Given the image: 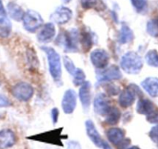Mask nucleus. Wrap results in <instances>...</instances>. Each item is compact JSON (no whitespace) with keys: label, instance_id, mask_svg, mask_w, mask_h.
Listing matches in <instances>:
<instances>
[{"label":"nucleus","instance_id":"obj_28","mask_svg":"<svg viewBox=\"0 0 158 149\" xmlns=\"http://www.w3.org/2000/svg\"><path fill=\"white\" fill-rule=\"evenodd\" d=\"M130 2L137 12H142L147 6L146 0H130Z\"/></svg>","mask_w":158,"mask_h":149},{"label":"nucleus","instance_id":"obj_8","mask_svg":"<svg viewBox=\"0 0 158 149\" xmlns=\"http://www.w3.org/2000/svg\"><path fill=\"white\" fill-rule=\"evenodd\" d=\"M109 54L104 49H95L90 54V61L98 69L106 68L109 62Z\"/></svg>","mask_w":158,"mask_h":149},{"label":"nucleus","instance_id":"obj_3","mask_svg":"<svg viewBox=\"0 0 158 149\" xmlns=\"http://www.w3.org/2000/svg\"><path fill=\"white\" fill-rule=\"evenodd\" d=\"M58 40L60 46L63 47L67 52H76L78 50L80 34L76 29H71L62 33Z\"/></svg>","mask_w":158,"mask_h":149},{"label":"nucleus","instance_id":"obj_24","mask_svg":"<svg viewBox=\"0 0 158 149\" xmlns=\"http://www.w3.org/2000/svg\"><path fill=\"white\" fill-rule=\"evenodd\" d=\"M146 62L152 67H158V52L156 50H150L146 54Z\"/></svg>","mask_w":158,"mask_h":149},{"label":"nucleus","instance_id":"obj_19","mask_svg":"<svg viewBox=\"0 0 158 149\" xmlns=\"http://www.w3.org/2000/svg\"><path fill=\"white\" fill-rule=\"evenodd\" d=\"M106 135L111 143L114 144H120L123 141L125 133L122 129L114 127V128L109 129L106 132Z\"/></svg>","mask_w":158,"mask_h":149},{"label":"nucleus","instance_id":"obj_13","mask_svg":"<svg viewBox=\"0 0 158 149\" xmlns=\"http://www.w3.org/2000/svg\"><path fill=\"white\" fill-rule=\"evenodd\" d=\"M110 107L109 100H107L106 96L102 93L96 95L94 100V110L96 114L106 116Z\"/></svg>","mask_w":158,"mask_h":149},{"label":"nucleus","instance_id":"obj_22","mask_svg":"<svg viewBox=\"0 0 158 149\" xmlns=\"http://www.w3.org/2000/svg\"><path fill=\"white\" fill-rule=\"evenodd\" d=\"M12 31V24L6 16H0V37L7 38Z\"/></svg>","mask_w":158,"mask_h":149},{"label":"nucleus","instance_id":"obj_6","mask_svg":"<svg viewBox=\"0 0 158 149\" xmlns=\"http://www.w3.org/2000/svg\"><path fill=\"white\" fill-rule=\"evenodd\" d=\"M101 71H98L96 79L98 83H107V82L115 81L122 79L123 74L120 69L116 65H111L109 67L100 69Z\"/></svg>","mask_w":158,"mask_h":149},{"label":"nucleus","instance_id":"obj_29","mask_svg":"<svg viewBox=\"0 0 158 149\" xmlns=\"http://www.w3.org/2000/svg\"><path fill=\"white\" fill-rule=\"evenodd\" d=\"M98 0H81V6L85 10H89L93 8L97 4Z\"/></svg>","mask_w":158,"mask_h":149},{"label":"nucleus","instance_id":"obj_12","mask_svg":"<svg viewBox=\"0 0 158 149\" xmlns=\"http://www.w3.org/2000/svg\"><path fill=\"white\" fill-rule=\"evenodd\" d=\"M56 35L55 26L53 23H48L41 27L37 33V40L40 43L51 42Z\"/></svg>","mask_w":158,"mask_h":149},{"label":"nucleus","instance_id":"obj_35","mask_svg":"<svg viewBox=\"0 0 158 149\" xmlns=\"http://www.w3.org/2000/svg\"><path fill=\"white\" fill-rule=\"evenodd\" d=\"M68 149H81V146L75 141H70L68 144Z\"/></svg>","mask_w":158,"mask_h":149},{"label":"nucleus","instance_id":"obj_41","mask_svg":"<svg viewBox=\"0 0 158 149\" xmlns=\"http://www.w3.org/2000/svg\"><path fill=\"white\" fill-rule=\"evenodd\" d=\"M156 22H157V23H158V19H157V20H156Z\"/></svg>","mask_w":158,"mask_h":149},{"label":"nucleus","instance_id":"obj_16","mask_svg":"<svg viewBox=\"0 0 158 149\" xmlns=\"http://www.w3.org/2000/svg\"><path fill=\"white\" fill-rule=\"evenodd\" d=\"M143 89L152 97H158V79L148 77L141 83Z\"/></svg>","mask_w":158,"mask_h":149},{"label":"nucleus","instance_id":"obj_31","mask_svg":"<svg viewBox=\"0 0 158 149\" xmlns=\"http://www.w3.org/2000/svg\"><path fill=\"white\" fill-rule=\"evenodd\" d=\"M149 136L153 142L158 143V124L152 127L149 133Z\"/></svg>","mask_w":158,"mask_h":149},{"label":"nucleus","instance_id":"obj_33","mask_svg":"<svg viewBox=\"0 0 158 149\" xmlns=\"http://www.w3.org/2000/svg\"><path fill=\"white\" fill-rule=\"evenodd\" d=\"M11 105L10 100L6 96L0 94V107H7Z\"/></svg>","mask_w":158,"mask_h":149},{"label":"nucleus","instance_id":"obj_30","mask_svg":"<svg viewBox=\"0 0 158 149\" xmlns=\"http://www.w3.org/2000/svg\"><path fill=\"white\" fill-rule=\"evenodd\" d=\"M147 121L150 124H158V109H155L154 110L147 116Z\"/></svg>","mask_w":158,"mask_h":149},{"label":"nucleus","instance_id":"obj_4","mask_svg":"<svg viewBox=\"0 0 158 149\" xmlns=\"http://www.w3.org/2000/svg\"><path fill=\"white\" fill-rule=\"evenodd\" d=\"M23 23L24 28L27 31L33 33L43 26L44 19L39 13L30 10L24 13Z\"/></svg>","mask_w":158,"mask_h":149},{"label":"nucleus","instance_id":"obj_38","mask_svg":"<svg viewBox=\"0 0 158 149\" xmlns=\"http://www.w3.org/2000/svg\"><path fill=\"white\" fill-rule=\"evenodd\" d=\"M128 149H140V148H139V147H137V146H133V147H130V148Z\"/></svg>","mask_w":158,"mask_h":149},{"label":"nucleus","instance_id":"obj_10","mask_svg":"<svg viewBox=\"0 0 158 149\" xmlns=\"http://www.w3.org/2000/svg\"><path fill=\"white\" fill-rule=\"evenodd\" d=\"M73 13L69 8L64 6H60L55 10V11L51 15V19L54 23L62 25L69 22L72 18Z\"/></svg>","mask_w":158,"mask_h":149},{"label":"nucleus","instance_id":"obj_11","mask_svg":"<svg viewBox=\"0 0 158 149\" xmlns=\"http://www.w3.org/2000/svg\"><path fill=\"white\" fill-rule=\"evenodd\" d=\"M79 99L82 107L85 112H88L92 101V85L89 81H85L79 89Z\"/></svg>","mask_w":158,"mask_h":149},{"label":"nucleus","instance_id":"obj_34","mask_svg":"<svg viewBox=\"0 0 158 149\" xmlns=\"http://www.w3.org/2000/svg\"><path fill=\"white\" fill-rule=\"evenodd\" d=\"M51 117H52L53 124H56L58 121L59 117V110L57 108H53L51 110Z\"/></svg>","mask_w":158,"mask_h":149},{"label":"nucleus","instance_id":"obj_26","mask_svg":"<svg viewBox=\"0 0 158 149\" xmlns=\"http://www.w3.org/2000/svg\"><path fill=\"white\" fill-rule=\"evenodd\" d=\"M147 32L153 37H158V23L156 20H150L147 23Z\"/></svg>","mask_w":158,"mask_h":149},{"label":"nucleus","instance_id":"obj_14","mask_svg":"<svg viewBox=\"0 0 158 149\" xmlns=\"http://www.w3.org/2000/svg\"><path fill=\"white\" fill-rule=\"evenodd\" d=\"M85 128H86V133H87L88 136H89V138H90L91 141L94 143V144L96 145L97 147H102L103 140L102 139L99 133H98V130H97L93 121H91V120H88V121H86Z\"/></svg>","mask_w":158,"mask_h":149},{"label":"nucleus","instance_id":"obj_37","mask_svg":"<svg viewBox=\"0 0 158 149\" xmlns=\"http://www.w3.org/2000/svg\"><path fill=\"white\" fill-rule=\"evenodd\" d=\"M102 147L103 149H112V147H111V146L109 145L107 142H106V141H103L102 144Z\"/></svg>","mask_w":158,"mask_h":149},{"label":"nucleus","instance_id":"obj_27","mask_svg":"<svg viewBox=\"0 0 158 149\" xmlns=\"http://www.w3.org/2000/svg\"><path fill=\"white\" fill-rule=\"evenodd\" d=\"M64 67L65 68H66L67 71H68L71 75H73L74 73L75 72L76 69H77V68H76L75 65H74L73 61L71 60L69 57H68V56H64Z\"/></svg>","mask_w":158,"mask_h":149},{"label":"nucleus","instance_id":"obj_39","mask_svg":"<svg viewBox=\"0 0 158 149\" xmlns=\"http://www.w3.org/2000/svg\"><path fill=\"white\" fill-rule=\"evenodd\" d=\"M64 3H68V2H71V0H61Z\"/></svg>","mask_w":158,"mask_h":149},{"label":"nucleus","instance_id":"obj_36","mask_svg":"<svg viewBox=\"0 0 158 149\" xmlns=\"http://www.w3.org/2000/svg\"><path fill=\"white\" fill-rule=\"evenodd\" d=\"M7 13L5 7H4L3 3H2V0H0V16H6Z\"/></svg>","mask_w":158,"mask_h":149},{"label":"nucleus","instance_id":"obj_9","mask_svg":"<svg viewBox=\"0 0 158 149\" xmlns=\"http://www.w3.org/2000/svg\"><path fill=\"white\" fill-rule=\"evenodd\" d=\"M63 111L66 114H71L74 112L77 106V96L75 91L73 89H68L65 91L61 101Z\"/></svg>","mask_w":158,"mask_h":149},{"label":"nucleus","instance_id":"obj_15","mask_svg":"<svg viewBox=\"0 0 158 149\" xmlns=\"http://www.w3.org/2000/svg\"><path fill=\"white\" fill-rule=\"evenodd\" d=\"M16 141V135L11 130H0V149L13 147Z\"/></svg>","mask_w":158,"mask_h":149},{"label":"nucleus","instance_id":"obj_18","mask_svg":"<svg viewBox=\"0 0 158 149\" xmlns=\"http://www.w3.org/2000/svg\"><path fill=\"white\" fill-rule=\"evenodd\" d=\"M7 10H8L9 15L13 19L16 21L23 20L25 12L17 3L14 2H9L7 5Z\"/></svg>","mask_w":158,"mask_h":149},{"label":"nucleus","instance_id":"obj_2","mask_svg":"<svg viewBox=\"0 0 158 149\" xmlns=\"http://www.w3.org/2000/svg\"><path fill=\"white\" fill-rule=\"evenodd\" d=\"M121 68L128 74H136L141 71L143 62L140 56L134 51L126 53L121 58Z\"/></svg>","mask_w":158,"mask_h":149},{"label":"nucleus","instance_id":"obj_25","mask_svg":"<svg viewBox=\"0 0 158 149\" xmlns=\"http://www.w3.org/2000/svg\"><path fill=\"white\" fill-rule=\"evenodd\" d=\"M72 76L73 83L76 86H81L85 82V74L81 68H77Z\"/></svg>","mask_w":158,"mask_h":149},{"label":"nucleus","instance_id":"obj_17","mask_svg":"<svg viewBox=\"0 0 158 149\" xmlns=\"http://www.w3.org/2000/svg\"><path fill=\"white\" fill-rule=\"evenodd\" d=\"M156 109L154 104L148 99H140L136 106V112L142 115H149Z\"/></svg>","mask_w":158,"mask_h":149},{"label":"nucleus","instance_id":"obj_7","mask_svg":"<svg viewBox=\"0 0 158 149\" xmlns=\"http://www.w3.org/2000/svg\"><path fill=\"white\" fill-rule=\"evenodd\" d=\"M139 89L136 86L131 85L126 89H124L119 94L118 97V103L122 107L127 108L131 106L134 103L136 97V92Z\"/></svg>","mask_w":158,"mask_h":149},{"label":"nucleus","instance_id":"obj_1","mask_svg":"<svg viewBox=\"0 0 158 149\" xmlns=\"http://www.w3.org/2000/svg\"><path fill=\"white\" fill-rule=\"evenodd\" d=\"M47 54L48 65H49V71L51 77L56 83H60L61 81L62 77V69L61 62H60V57L58 53L51 47L43 46L41 47Z\"/></svg>","mask_w":158,"mask_h":149},{"label":"nucleus","instance_id":"obj_32","mask_svg":"<svg viewBox=\"0 0 158 149\" xmlns=\"http://www.w3.org/2000/svg\"><path fill=\"white\" fill-rule=\"evenodd\" d=\"M106 87V91L111 96L117 95L119 92V89L115 85H107Z\"/></svg>","mask_w":158,"mask_h":149},{"label":"nucleus","instance_id":"obj_40","mask_svg":"<svg viewBox=\"0 0 158 149\" xmlns=\"http://www.w3.org/2000/svg\"><path fill=\"white\" fill-rule=\"evenodd\" d=\"M2 117V114H1V113H0V118Z\"/></svg>","mask_w":158,"mask_h":149},{"label":"nucleus","instance_id":"obj_20","mask_svg":"<svg viewBox=\"0 0 158 149\" xmlns=\"http://www.w3.org/2000/svg\"><path fill=\"white\" fill-rule=\"evenodd\" d=\"M134 38L133 30L127 24L123 23L121 26L120 33H119V41L123 45L130 43Z\"/></svg>","mask_w":158,"mask_h":149},{"label":"nucleus","instance_id":"obj_23","mask_svg":"<svg viewBox=\"0 0 158 149\" xmlns=\"http://www.w3.org/2000/svg\"><path fill=\"white\" fill-rule=\"evenodd\" d=\"M80 40L84 51H88L92 47V37L88 32H83L80 34Z\"/></svg>","mask_w":158,"mask_h":149},{"label":"nucleus","instance_id":"obj_5","mask_svg":"<svg viewBox=\"0 0 158 149\" xmlns=\"http://www.w3.org/2000/svg\"><path fill=\"white\" fill-rule=\"evenodd\" d=\"M33 86L25 82L16 83L12 89L13 96L21 102L29 101L33 96Z\"/></svg>","mask_w":158,"mask_h":149},{"label":"nucleus","instance_id":"obj_21","mask_svg":"<svg viewBox=\"0 0 158 149\" xmlns=\"http://www.w3.org/2000/svg\"><path fill=\"white\" fill-rule=\"evenodd\" d=\"M106 122L109 125H115L121 118V113L116 107H110L106 116Z\"/></svg>","mask_w":158,"mask_h":149}]
</instances>
